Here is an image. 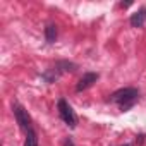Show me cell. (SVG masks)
<instances>
[{
    "label": "cell",
    "mask_w": 146,
    "mask_h": 146,
    "mask_svg": "<svg viewBox=\"0 0 146 146\" xmlns=\"http://www.w3.org/2000/svg\"><path fill=\"white\" fill-rule=\"evenodd\" d=\"M137 98H139V91L136 88H122V90H117L110 96V100L113 103H117L120 107V110H124V112L129 110L137 102Z\"/></svg>",
    "instance_id": "obj_1"
},
{
    "label": "cell",
    "mask_w": 146,
    "mask_h": 146,
    "mask_svg": "<svg viewBox=\"0 0 146 146\" xmlns=\"http://www.w3.org/2000/svg\"><path fill=\"white\" fill-rule=\"evenodd\" d=\"M58 113H60V119H62L69 127H76V124H78V117H76L74 110H72V107H70L64 98L58 100Z\"/></svg>",
    "instance_id": "obj_2"
},
{
    "label": "cell",
    "mask_w": 146,
    "mask_h": 146,
    "mask_svg": "<svg viewBox=\"0 0 146 146\" xmlns=\"http://www.w3.org/2000/svg\"><path fill=\"white\" fill-rule=\"evenodd\" d=\"M12 110H14V117H16V120H17L19 127H21V129H24V131L31 129V119H29L28 112L24 110V107H21L19 103H16V105L12 107Z\"/></svg>",
    "instance_id": "obj_3"
},
{
    "label": "cell",
    "mask_w": 146,
    "mask_h": 146,
    "mask_svg": "<svg viewBox=\"0 0 146 146\" xmlns=\"http://www.w3.org/2000/svg\"><path fill=\"white\" fill-rule=\"evenodd\" d=\"M96 81H98V74H96V72H86V74L79 79V83L76 86V91H84V90L91 88Z\"/></svg>",
    "instance_id": "obj_4"
},
{
    "label": "cell",
    "mask_w": 146,
    "mask_h": 146,
    "mask_svg": "<svg viewBox=\"0 0 146 146\" xmlns=\"http://www.w3.org/2000/svg\"><path fill=\"white\" fill-rule=\"evenodd\" d=\"M129 23L132 28H143L146 23V9H139L137 12H134L129 19Z\"/></svg>",
    "instance_id": "obj_5"
},
{
    "label": "cell",
    "mask_w": 146,
    "mask_h": 146,
    "mask_svg": "<svg viewBox=\"0 0 146 146\" xmlns=\"http://www.w3.org/2000/svg\"><path fill=\"white\" fill-rule=\"evenodd\" d=\"M45 38H46L48 43H53L55 41V38H57V26L55 24H48L45 28Z\"/></svg>",
    "instance_id": "obj_6"
},
{
    "label": "cell",
    "mask_w": 146,
    "mask_h": 146,
    "mask_svg": "<svg viewBox=\"0 0 146 146\" xmlns=\"http://www.w3.org/2000/svg\"><path fill=\"white\" fill-rule=\"evenodd\" d=\"M24 146H38V136L33 129H28L26 131V141H24Z\"/></svg>",
    "instance_id": "obj_7"
},
{
    "label": "cell",
    "mask_w": 146,
    "mask_h": 146,
    "mask_svg": "<svg viewBox=\"0 0 146 146\" xmlns=\"http://www.w3.org/2000/svg\"><path fill=\"white\" fill-rule=\"evenodd\" d=\"M64 146H74V143H72V139H70V137H67V139L64 141Z\"/></svg>",
    "instance_id": "obj_8"
},
{
    "label": "cell",
    "mask_w": 146,
    "mask_h": 146,
    "mask_svg": "<svg viewBox=\"0 0 146 146\" xmlns=\"http://www.w3.org/2000/svg\"><path fill=\"white\" fill-rule=\"evenodd\" d=\"M124 146H129V144H124Z\"/></svg>",
    "instance_id": "obj_9"
}]
</instances>
